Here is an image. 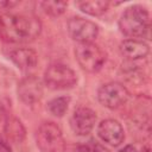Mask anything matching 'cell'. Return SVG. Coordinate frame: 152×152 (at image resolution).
<instances>
[{
  "instance_id": "1",
  "label": "cell",
  "mask_w": 152,
  "mask_h": 152,
  "mask_svg": "<svg viewBox=\"0 0 152 152\" xmlns=\"http://www.w3.org/2000/svg\"><path fill=\"white\" fill-rule=\"evenodd\" d=\"M42 32V23L36 17L2 13L0 14V39L8 43L34 40Z\"/></svg>"
},
{
  "instance_id": "2",
  "label": "cell",
  "mask_w": 152,
  "mask_h": 152,
  "mask_svg": "<svg viewBox=\"0 0 152 152\" xmlns=\"http://www.w3.org/2000/svg\"><path fill=\"white\" fill-rule=\"evenodd\" d=\"M150 13L141 5H132L121 13L118 26L120 32L129 39L144 38L150 30Z\"/></svg>"
},
{
  "instance_id": "3",
  "label": "cell",
  "mask_w": 152,
  "mask_h": 152,
  "mask_svg": "<svg viewBox=\"0 0 152 152\" xmlns=\"http://www.w3.org/2000/svg\"><path fill=\"white\" fill-rule=\"evenodd\" d=\"M37 147L42 152H65L66 142L61 127L52 122L45 121L39 125L34 134Z\"/></svg>"
},
{
  "instance_id": "4",
  "label": "cell",
  "mask_w": 152,
  "mask_h": 152,
  "mask_svg": "<svg viewBox=\"0 0 152 152\" xmlns=\"http://www.w3.org/2000/svg\"><path fill=\"white\" fill-rule=\"evenodd\" d=\"M75 58L87 72H97L107 61L106 52L95 43H81L75 46Z\"/></svg>"
},
{
  "instance_id": "5",
  "label": "cell",
  "mask_w": 152,
  "mask_h": 152,
  "mask_svg": "<svg viewBox=\"0 0 152 152\" xmlns=\"http://www.w3.org/2000/svg\"><path fill=\"white\" fill-rule=\"evenodd\" d=\"M44 83L52 90H66L77 84L76 72L68 65L62 63H53L44 71Z\"/></svg>"
},
{
  "instance_id": "6",
  "label": "cell",
  "mask_w": 152,
  "mask_h": 152,
  "mask_svg": "<svg viewBox=\"0 0 152 152\" xmlns=\"http://www.w3.org/2000/svg\"><path fill=\"white\" fill-rule=\"evenodd\" d=\"M129 91L120 82H108L97 90L99 102L108 109H118L127 102Z\"/></svg>"
},
{
  "instance_id": "7",
  "label": "cell",
  "mask_w": 152,
  "mask_h": 152,
  "mask_svg": "<svg viewBox=\"0 0 152 152\" xmlns=\"http://www.w3.org/2000/svg\"><path fill=\"white\" fill-rule=\"evenodd\" d=\"M66 30L70 38L77 44L93 43L99 36V26L88 19L81 17H72L66 23Z\"/></svg>"
},
{
  "instance_id": "8",
  "label": "cell",
  "mask_w": 152,
  "mask_h": 152,
  "mask_svg": "<svg viewBox=\"0 0 152 152\" xmlns=\"http://www.w3.org/2000/svg\"><path fill=\"white\" fill-rule=\"evenodd\" d=\"M17 94L19 100L27 106L38 103L43 97L42 81L34 75H28L21 78L17 87Z\"/></svg>"
},
{
  "instance_id": "9",
  "label": "cell",
  "mask_w": 152,
  "mask_h": 152,
  "mask_svg": "<svg viewBox=\"0 0 152 152\" xmlns=\"http://www.w3.org/2000/svg\"><path fill=\"white\" fill-rule=\"evenodd\" d=\"M97 121L96 113L88 107H78L74 110L70 118V128L71 131L80 137L88 135L95 127Z\"/></svg>"
},
{
  "instance_id": "10",
  "label": "cell",
  "mask_w": 152,
  "mask_h": 152,
  "mask_svg": "<svg viewBox=\"0 0 152 152\" xmlns=\"http://www.w3.org/2000/svg\"><path fill=\"white\" fill-rule=\"evenodd\" d=\"M97 135L107 145L118 147L125 140V131L115 119H104L97 125Z\"/></svg>"
},
{
  "instance_id": "11",
  "label": "cell",
  "mask_w": 152,
  "mask_h": 152,
  "mask_svg": "<svg viewBox=\"0 0 152 152\" xmlns=\"http://www.w3.org/2000/svg\"><path fill=\"white\" fill-rule=\"evenodd\" d=\"M119 51L124 58L129 62L139 61L150 53L148 44L142 39H125L119 45Z\"/></svg>"
},
{
  "instance_id": "12",
  "label": "cell",
  "mask_w": 152,
  "mask_h": 152,
  "mask_svg": "<svg viewBox=\"0 0 152 152\" xmlns=\"http://www.w3.org/2000/svg\"><path fill=\"white\" fill-rule=\"evenodd\" d=\"M8 57L12 61V63L23 71L33 69L38 63V55L31 48L14 49L10 52Z\"/></svg>"
},
{
  "instance_id": "13",
  "label": "cell",
  "mask_w": 152,
  "mask_h": 152,
  "mask_svg": "<svg viewBox=\"0 0 152 152\" xmlns=\"http://www.w3.org/2000/svg\"><path fill=\"white\" fill-rule=\"evenodd\" d=\"M4 133L6 138L14 142V144H20L25 140L26 138V128L21 120H19L15 116H7L5 125H4Z\"/></svg>"
},
{
  "instance_id": "14",
  "label": "cell",
  "mask_w": 152,
  "mask_h": 152,
  "mask_svg": "<svg viewBox=\"0 0 152 152\" xmlns=\"http://www.w3.org/2000/svg\"><path fill=\"white\" fill-rule=\"evenodd\" d=\"M78 8L91 17H100L102 14H104L109 7V2L108 1H103V0H93V1H81L77 4Z\"/></svg>"
},
{
  "instance_id": "15",
  "label": "cell",
  "mask_w": 152,
  "mask_h": 152,
  "mask_svg": "<svg viewBox=\"0 0 152 152\" xmlns=\"http://www.w3.org/2000/svg\"><path fill=\"white\" fill-rule=\"evenodd\" d=\"M70 96H57V97H53L51 99L48 104H46V109L49 110L50 114H52L53 116H57V118H62L64 116V114L66 113L68 108H69V104H70Z\"/></svg>"
},
{
  "instance_id": "16",
  "label": "cell",
  "mask_w": 152,
  "mask_h": 152,
  "mask_svg": "<svg viewBox=\"0 0 152 152\" xmlns=\"http://www.w3.org/2000/svg\"><path fill=\"white\" fill-rule=\"evenodd\" d=\"M42 10L44 11V13H46L50 17H58L61 14H63L68 7V4L64 1H42L40 4Z\"/></svg>"
},
{
  "instance_id": "17",
  "label": "cell",
  "mask_w": 152,
  "mask_h": 152,
  "mask_svg": "<svg viewBox=\"0 0 152 152\" xmlns=\"http://www.w3.org/2000/svg\"><path fill=\"white\" fill-rule=\"evenodd\" d=\"M80 151L81 152H109L104 146H102L99 141H96L94 139H90L86 144L81 145Z\"/></svg>"
},
{
  "instance_id": "18",
  "label": "cell",
  "mask_w": 152,
  "mask_h": 152,
  "mask_svg": "<svg viewBox=\"0 0 152 152\" xmlns=\"http://www.w3.org/2000/svg\"><path fill=\"white\" fill-rule=\"evenodd\" d=\"M0 152H12L11 146L6 141H4L1 139H0Z\"/></svg>"
},
{
  "instance_id": "19",
  "label": "cell",
  "mask_w": 152,
  "mask_h": 152,
  "mask_svg": "<svg viewBox=\"0 0 152 152\" xmlns=\"http://www.w3.org/2000/svg\"><path fill=\"white\" fill-rule=\"evenodd\" d=\"M119 152H139V151L137 150V147H135V146H133V145L128 144V145L124 146L121 150H119Z\"/></svg>"
},
{
  "instance_id": "20",
  "label": "cell",
  "mask_w": 152,
  "mask_h": 152,
  "mask_svg": "<svg viewBox=\"0 0 152 152\" xmlns=\"http://www.w3.org/2000/svg\"><path fill=\"white\" fill-rule=\"evenodd\" d=\"M15 5H18V2H12V1H0V6H6V7H8V8H11V7L15 6Z\"/></svg>"
},
{
  "instance_id": "21",
  "label": "cell",
  "mask_w": 152,
  "mask_h": 152,
  "mask_svg": "<svg viewBox=\"0 0 152 152\" xmlns=\"http://www.w3.org/2000/svg\"><path fill=\"white\" fill-rule=\"evenodd\" d=\"M141 152H151V150H150V147H148V146H145V147H142Z\"/></svg>"
}]
</instances>
